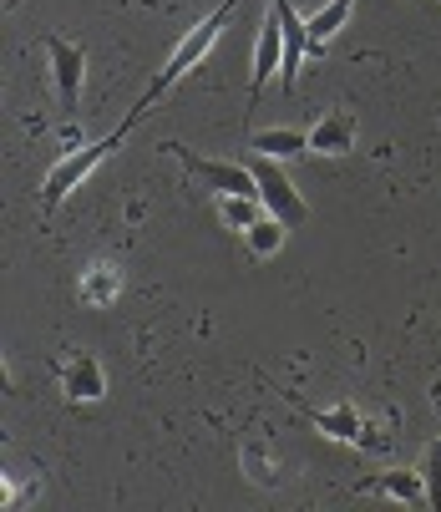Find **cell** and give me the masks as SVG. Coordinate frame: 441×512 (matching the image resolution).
Returning <instances> with one entry per match:
<instances>
[{
	"mask_svg": "<svg viewBox=\"0 0 441 512\" xmlns=\"http://www.w3.org/2000/svg\"><path fill=\"white\" fill-rule=\"evenodd\" d=\"M254 178H259V198H264V208L274 213V218H284V224H305L310 218V208H305V198L294 193V183H289V173L279 168V158H264V153H254Z\"/></svg>",
	"mask_w": 441,
	"mask_h": 512,
	"instance_id": "277c9868",
	"label": "cell"
},
{
	"mask_svg": "<svg viewBox=\"0 0 441 512\" xmlns=\"http://www.w3.org/2000/svg\"><path fill=\"white\" fill-rule=\"evenodd\" d=\"M234 6H239V0H224V6H218V11H208V16H203V21H198V26H193V31H188V36H183V41L173 46L168 66H163L158 77H153V87L142 92V102L132 107V117H122V127H127V132H132V127H137V122H142L147 112H153V107H158V97H163V92H173V87H178V82L188 77V71H193V66H198V61L208 56V46H213L218 36H224V26H229Z\"/></svg>",
	"mask_w": 441,
	"mask_h": 512,
	"instance_id": "6da1fadb",
	"label": "cell"
},
{
	"mask_svg": "<svg viewBox=\"0 0 441 512\" xmlns=\"http://www.w3.org/2000/svg\"><path fill=\"white\" fill-rule=\"evenodd\" d=\"M355 148V117L350 112H325L315 127H310V153H320V158H345Z\"/></svg>",
	"mask_w": 441,
	"mask_h": 512,
	"instance_id": "8fae6325",
	"label": "cell"
},
{
	"mask_svg": "<svg viewBox=\"0 0 441 512\" xmlns=\"http://www.w3.org/2000/svg\"><path fill=\"white\" fill-rule=\"evenodd\" d=\"M305 416L330 436V442H355V447H386V436H371V426L360 421V411L350 406V401H340V406H330V411H320V406H305Z\"/></svg>",
	"mask_w": 441,
	"mask_h": 512,
	"instance_id": "52a82bcc",
	"label": "cell"
},
{
	"mask_svg": "<svg viewBox=\"0 0 441 512\" xmlns=\"http://www.w3.org/2000/svg\"><path fill=\"white\" fill-rule=\"evenodd\" d=\"M61 391H66V401H102V391H107V376H102V365H97V355H66L61 360Z\"/></svg>",
	"mask_w": 441,
	"mask_h": 512,
	"instance_id": "30bf717a",
	"label": "cell"
},
{
	"mask_svg": "<svg viewBox=\"0 0 441 512\" xmlns=\"http://www.w3.org/2000/svg\"><path fill=\"white\" fill-rule=\"evenodd\" d=\"M218 213H224V224H229V229L244 234V229L259 224L269 208H264V198H254V193H218Z\"/></svg>",
	"mask_w": 441,
	"mask_h": 512,
	"instance_id": "5bb4252c",
	"label": "cell"
},
{
	"mask_svg": "<svg viewBox=\"0 0 441 512\" xmlns=\"http://www.w3.org/2000/svg\"><path fill=\"white\" fill-rule=\"evenodd\" d=\"M421 477H426V507L441 512V436L421 447Z\"/></svg>",
	"mask_w": 441,
	"mask_h": 512,
	"instance_id": "e0dca14e",
	"label": "cell"
},
{
	"mask_svg": "<svg viewBox=\"0 0 441 512\" xmlns=\"http://www.w3.org/2000/svg\"><path fill=\"white\" fill-rule=\"evenodd\" d=\"M254 153H264V158H300V153H310V132H300V127H264V132H254Z\"/></svg>",
	"mask_w": 441,
	"mask_h": 512,
	"instance_id": "4fadbf2b",
	"label": "cell"
},
{
	"mask_svg": "<svg viewBox=\"0 0 441 512\" xmlns=\"http://www.w3.org/2000/svg\"><path fill=\"white\" fill-rule=\"evenodd\" d=\"M355 492H365V497L376 492V497H396V502H406V507H421V502H426V477H421V472H406V467H386V472L360 477Z\"/></svg>",
	"mask_w": 441,
	"mask_h": 512,
	"instance_id": "9c48e42d",
	"label": "cell"
},
{
	"mask_svg": "<svg viewBox=\"0 0 441 512\" xmlns=\"http://www.w3.org/2000/svg\"><path fill=\"white\" fill-rule=\"evenodd\" d=\"M178 158H183V168H188L193 178H203L213 193H254V198H259V178H254V168H244V163L198 158L193 148H178Z\"/></svg>",
	"mask_w": 441,
	"mask_h": 512,
	"instance_id": "5b68a950",
	"label": "cell"
},
{
	"mask_svg": "<svg viewBox=\"0 0 441 512\" xmlns=\"http://www.w3.org/2000/svg\"><path fill=\"white\" fill-rule=\"evenodd\" d=\"M117 289H122V269H117L112 259H102V264H92V269L82 274L77 295H82V305H112Z\"/></svg>",
	"mask_w": 441,
	"mask_h": 512,
	"instance_id": "7c38bea8",
	"label": "cell"
},
{
	"mask_svg": "<svg viewBox=\"0 0 441 512\" xmlns=\"http://www.w3.org/2000/svg\"><path fill=\"white\" fill-rule=\"evenodd\" d=\"M350 6H355V0H330L325 11H315V16H310V46H315V51H320V46L345 26V21H350Z\"/></svg>",
	"mask_w": 441,
	"mask_h": 512,
	"instance_id": "2e32d148",
	"label": "cell"
},
{
	"mask_svg": "<svg viewBox=\"0 0 441 512\" xmlns=\"http://www.w3.org/2000/svg\"><path fill=\"white\" fill-rule=\"evenodd\" d=\"M274 71H284V26L269 6V16L259 21V41H254V71H249V102H259L264 82L274 77Z\"/></svg>",
	"mask_w": 441,
	"mask_h": 512,
	"instance_id": "ba28073f",
	"label": "cell"
},
{
	"mask_svg": "<svg viewBox=\"0 0 441 512\" xmlns=\"http://www.w3.org/2000/svg\"><path fill=\"white\" fill-rule=\"evenodd\" d=\"M279 26H284V71H279V82L284 92H294V82H300V61L315 51L310 46V21H300V11H294V0H269Z\"/></svg>",
	"mask_w": 441,
	"mask_h": 512,
	"instance_id": "8992f818",
	"label": "cell"
},
{
	"mask_svg": "<svg viewBox=\"0 0 441 512\" xmlns=\"http://www.w3.org/2000/svg\"><path fill=\"white\" fill-rule=\"evenodd\" d=\"M127 137V127L117 122L107 137H97V142H82V148H71V153H61V163L46 173V188H41V203L46 208H56V203H66L71 198V188H82V178L97 168V163H107L112 158V148Z\"/></svg>",
	"mask_w": 441,
	"mask_h": 512,
	"instance_id": "7a4b0ae2",
	"label": "cell"
},
{
	"mask_svg": "<svg viewBox=\"0 0 441 512\" xmlns=\"http://www.w3.org/2000/svg\"><path fill=\"white\" fill-rule=\"evenodd\" d=\"M46 56H51V87H56V102L61 112L71 117L82 102V82H87V51L66 36H46Z\"/></svg>",
	"mask_w": 441,
	"mask_h": 512,
	"instance_id": "3957f363",
	"label": "cell"
},
{
	"mask_svg": "<svg viewBox=\"0 0 441 512\" xmlns=\"http://www.w3.org/2000/svg\"><path fill=\"white\" fill-rule=\"evenodd\" d=\"M284 218H274V213H264L254 229H244V244H249V254H259V259H269V254H279L284 249Z\"/></svg>",
	"mask_w": 441,
	"mask_h": 512,
	"instance_id": "9a60e30c",
	"label": "cell"
}]
</instances>
